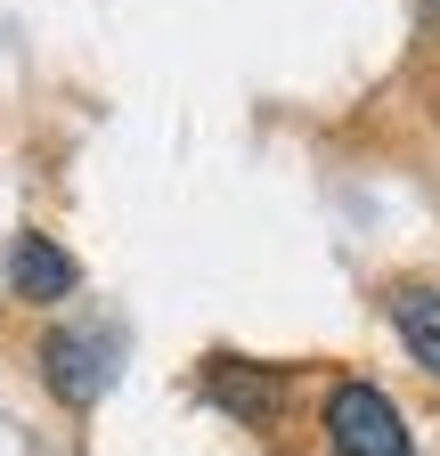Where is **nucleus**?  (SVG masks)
<instances>
[{
  "mask_svg": "<svg viewBox=\"0 0 440 456\" xmlns=\"http://www.w3.org/2000/svg\"><path fill=\"white\" fill-rule=\"evenodd\" d=\"M326 448L335 456H408V416H400V399L392 391H375L367 375H343L335 391H326Z\"/></svg>",
  "mask_w": 440,
  "mask_h": 456,
  "instance_id": "1",
  "label": "nucleus"
},
{
  "mask_svg": "<svg viewBox=\"0 0 440 456\" xmlns=\"http://www.w3.org/2000/svg\"><path fill=\"white\" fill-rule=\"evenodd\" d=\"M41 383L66 399V408H98V391L115 383V342L90 326H58L41 342Z\"/></svg>",
  "mask_w": 440,
  "mask_h": 456,
  "instance_id": "2",
  "label": "nucleus"
},
{
  "mask_svg": "<svg viewBox=\"0 0 440 456\" xmlns=\"http://www.w3.org/2000/svg\"><path fill=\"white\" fill-rule=\"evenodd\" d=\"M204 399L229 408L237 424H269V416L286 408V375L261 367V359H237V351H212L204 359Z\"/></svg>",
  "mask_w": 440,
  "mask_h": 456,
  "instance_id": "3",
  "label": "nucleus"
},
{
  "mask_svg": "<svg viewBox=\"0 0 440 456\" xmlns=\"http://www.w3.org/2000/svg\"><path fill=\"white\" fill-rule=\"evenodd\" d=\"M74 285H82L74 253H66V245H49L41 228H25V237L9 245V294H17V302H66Z\"/></svg>",
  "mask_w": 440,
  "mask_h": 456,
  "instance_id": "4",
  "label": "nucleus"
},
{
  "mask_svg": "<svg viewBox=\"0 0 440 456\" xmlns=\"http://www.w3.org/2000/svg\"><path fill=\"white\" fill-rule=\"evenodd\" d=\"M392 326L408 342V359L440 383V285H400L392 294Z\"/></svg>",
  "mask_w": 440,
  "mask_h": 456,
  "instance_id": "5",
  "label": "nucleus"
},
{
  "mask_svg": "<svg viewBox=\"0 0 440 456\" xmlns=\"http://www.w3.org/2000/svg\"><path fill=\"white\" fill-rule=\"evenodd\" d=\"M432 17H440V0H432Z\"/></svg>",
  "mask_w": 440,
  "mask_h": 456,
  "instance_id": "6",
  "label": "nucleus"
}]
</instances>
